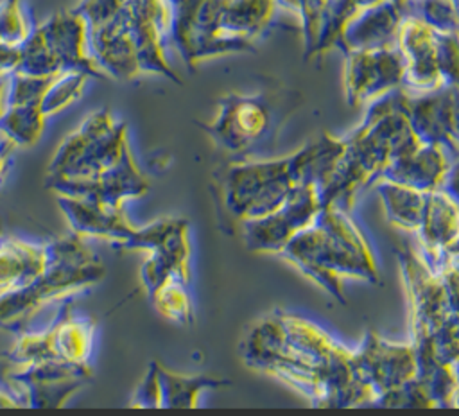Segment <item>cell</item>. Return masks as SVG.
Returning a JSON list of instances; mask_svg holds the SVG:
<instances>
[{
  "instance_id": "35",
  "label": "cell",
  "mask_w": 459,
  "mask_h": 416,
  "mask_svg": "<svg viewBox=\"0 0 459 416\" xmlns=\"http://www.w3.org/2000/svg\"><path fill=\"white\" fill-rule=\"evenodd\" d=\"M52 75H29L13 70L9 77V90H7V106L13 104H39L41 97L50 84Z\"/></svg>"
},
{
  "instance_id": "7",
  "label": "cell",
  "mask_w": 459,
  "mask_h": 416,
  "mask_svg": "<svg viewBox=\"0 0 459 416\" xmlns=\"http://www.w3.org/2000/svg\"><path fill=\"white\" fill-rule=\"evenodd\" d=\"M224 0H170V34L188 70L210 57L253 52V43L224 38L219 30V18Z\"/></svg>"
},
{
  "instance_id": "19",
  "label": "cell",
  "mask_w": 459,
  "mask_h": 416,
  "mask_svg": "<svg viewBox=\"0 0 459 416\" xmlns=\"http://www.w3.org/2000/svg\"><path fill=\"white\" fill-rule=\"evenodd\" d=\"M416 237L420 240V255L437 274L446 251L459 238V208L441 188L425 194L423 215Z\"/></svg>"
},
{
  "instance_id": "21",
  "label": "cell",
  "mask_w": 459,
  "mask_h": 416,
  "mask_svg": "<svg viewBox=\"0 0 459 416\" xmlns=\"http://www.w3.org/2000/svg\"><path fill=\"white\" fill-rule=\"evenodd\" d=\"M403 11L393 0H382L360 11L344 29L339 43L342 54L350 50H369L396 47Z\"/></svg>"
},
{
  "instance_id": "5",
  "label": "cell",
  "mask_w": 459,
  "mask_h": 416,
  "mask_svg": "<svg viewBox=\"0 0 459 416\" xmlns=\"http://www.w3.org/2000/svg\"><path fill=\"white\" fill-rule=\"evenodd\" d=\"M54 262L34 280L0 290V328L20 334L47 305L93 287L106 276L102 258L86 238L68 233L50 240Z\"/></svg>"
},
{
  "instance_id": "28",
  "label": "cell",
  "mask_w": 459,
  "mask_h": 416,
  "mask_svg": "<svg viewBox=\"0 0 459 416\" xmlns=\"http://www.w3.org/2000/svg\"><path fill=\"white\" fill-rule=\"evenodd\" d=\"M45 122L39 104H13L0 117V133L16 147H32L41 138Z\"/></svg>"
},
{
  "instance_id": "18",
  "label": "cell",
  "mask_w": 459,
  "mask_h": 416,
  "mask_svg": "<svg viewBox=\"0 0 459 416\" xmlns=\"http://www.w3.org/2000/svg\"><path fill=\"white\" fill-rule=\"evenodd\" d=\"M454 95L455 86L443 84L437 90L405 97L407 120L421 143L441 145L455 158L454 142Z\"/></svg>"
},
{
  "instance_id": "47",
  "label": "cell",
  "mask_w": 459,
  "mask_h": 416,
  "mask_svg": "<svg viewBox=\"0 0 459 416\" xmlns=\"http://www.w3.org/2000/svg\"><path fill=\"white\" fill-rule=\"evenodd\" d=\"M276 2H278V5H280V4H281V2H283V0H276Z\"/></svg>"
},
{
  "instance_id": "1",
  "label": "cell",
  "mask_w": 459,
  "mask_h": 416,
  "mask_svg": "<svg viewBox=\"0 0 459 416\" xmlns=\"http://www.w3.org/2000/svg\"><path fill=\"white\" fill-rule=\"evenodd\" d=\"M238 350L249 368L289 384L317 407L373 405V393L355 375L353 351L305 317L274 310L249 328Z\"/></svg>"
},
{
  "instance_id": "8",
  "label": "cell",
  "mask_w": 459,
  "mask_h": 416,
  "mask_svg": "<svg viewBox=\"0 0 459 416\" xmlns=\"http://www.w3.org/2000/svg\"><path fill=\"white\" fill-rule=\"evenodd\" d=\"M93 378L90 364L45 360L14 369H0V386L14 394L20 407L56 409Z\"/></svg>"
},
{
  "instance_id": "46",
  "label": "cell",
  "mask_w": 459,
  "mask_h": 416,
  "mask_svg": "<svg viewBox=\"0 0 459 416\" xmlns=\"http://www.w3.org/2000/svg\"><path fill=\"white\" fill-rule=\"evenodd\" d=\"M393 2H394V4H398V5H402L405 0H393Z\"/></svg>"
},
{
  "instance_id": "38",
  "label": "cell",
  "mask_w": 459,
  "mask_h": 416,
  "mask_svg": "<svg viewBox=\"0 0 459 416\" xmlns=\"http://www.w3.org/2000/svg\"><path fill=\"white\" fill-rule=\"evenodd\" d=\"M126 2L127 0H81L75 5V11L84 16L88 29H93L111 20L126 5Z\"/></svg>"
},
{
  "instance_id": "30",
  "label": "cell",
  "mask_w": 459,
  "mask_h": 416,
  "mask_svg": "<svg viewBox=\"0 0 459 416\" xmlns=\"http://www.w3.org/2000/svg\"><path fill=\"white\" fill-rule=\"evenodd\" d=\"M186 287L188 283L178 278H170L147 298L151 299L156 312L165 319L178 325H190L194 321V307Z\"/></svg>"
},
{
  "instance_id": "45",
  "label": "cell",
  "mask_w": 459,
  "mask_h": 416,
  "mask_svg": "<svg viewBox=\"0 0 459 416\" xmlns=\"http://www.w3.org/2000/svg\"><path fill=\"white\" fill-rule=\"evenodd\" d=\"M450 2H452L454 9H455V13H457V16H459V0H450Z\"/></svg>"
},
{
  "instance_id": "40",
  "label": "cell",
  "mask_w": 459,
  "mask_h": 416,
  "mask_svg": "<svg viewBox=\"0 0 459 416\" xmlns=\"http://www.w3.org/2000/svg\"><path fill=\"white\" fill-rule=\"evenodd\" d=\"M14 149H16V145L0 133V185L4 183V179L11 169V160H13Z\"/></svg>"
},
{
  "instance_id": "43",
  "label": "cell",
  "mask_w": 459,
  "mask_h": 416,
  "mask_svg": "<svg viewBox=\"0 0 459 416\" xmlns=\"http://www.w3.org/2000/svg\"><path fill=\"white\" fill-rule=\"evenodd\" d=\"M0 407H20L14 394L7 391L4 386H0Z\"/></svg>"
},
{
  "instance_id": "37",
  "label": "cell",
  "mask_w": 459,
  "mask_h": 416,
  "mask_svg": "<svg viewBox=\"0 0 459 416\" xmlns=\"http://www.w3.org/2000/svg\"><path fill=\"white\" fill-rule=\"evenodd\" d=\"M161 393L158 380V362H151L147 373L136 386L133 398L129 400L131 407H160Z\"/></svg>"
},
{
  "instance_id": "36",
  "label": "cell",
  "mask_w": 459,
  "mask_h": 416,
  "mask_svg": "<svg viewBox=\"0 0 459 416\" xmlns=\"http://www.w3.org/2000/svg\"><path fill=\"white\" fill-rule=\"evenodd\" d=\"M437 276L446 290L452 310L459 314V238L446 251L443 265L437 271Z\"/></svg>"
},
{
  "instance_id": "32",
  "label": "cell",
  "mask_w": 459,
  "mask_h": 416,
  "mask_svg": "<svg viewBox=\"0 0 459 416\" xmlns=\"http://www.w3.org/2000/svg\"><path fill=\"white\" fill-rule=\"evenodd\" d=\"M32 22L27 14L23 0L0 2V45L20 47L32 30Z\"/></svg>"
},
{
  "instance_id": "20",
  "label": "cell",
  "mask_w": 459,
  "mask_h": 416,
  "mask_svg": "<svg viewBox=\"0 0 459 416\" xmlns=\"http://www.w3.org/2000/svg\"><path fill=\"white\" fill-rule=\"evenodd\" d=\"M170 278H178L185 283L190 282L188 221L179 217H174L169 231L147 251V258L140 267V280L147 296Z\"/></svg>"
},
{
  "instance_id": "29",
  "label": "cell",
  "mask_w": 459,
  "mask_h": 416,
  "mask_svg": "<svg viewBox=\"0 0 459 416\" xmlns=\"http://www.w3.org/2000/svg\"><path fill=\"white\" fill-rule=\"evenodd\" d=\"M88 79H90V75L84 72H79V70L57 72L52 77L50 84L47 86V90L41 97L39 108H41L43 115L48 118L56 113H61L75 100H79L84 93Z\"/></svg>"
},
{
  "instance_id": "17",
  "label": "cell",
  "mask_w": 459,
  "mask_h": 416,
  "mask_svg": "<svg viewBox=\"0 0 459 416\" xmlns=\"http://www.w3.org/2000/svg\"><path fill=\"white\" fill-rule=\"evenodd\" d=\"M88 45L104 77L129 81L142 75L124 7L111 20L88 29Z\"/></svg>"
},
{
  "instance_id": "14",
  "label": "cell",
  "mask_w": 459,
  "mask_h": 416,
  "mask_svg": "<svg viewBox=\"0 0 459 416\" xmlns=\"http://www.w3.org/2000/svg\"><path fill=\"white\" fill-rule=\"evenodd\" d=\"M36 29L59 70H79L90 77H104L90 52L88 23L75 7L50 14Z\"/></svg>"
},
{
  "instance_id": "9",
  "label": "cell",
  "mask_w": 459,
  "mask_h": 416,
  "mask_svg": "<svg viewBox=\"0 0 459 416\" xmlns=\"http://www.w3.org/2000/svg\"><path fill=\"white\" fill-rule=\"evenodd\" d=\"M396 258L411 308V344L423 350L434 332L454 314L439 276L425 264L420 251L400 246Z\"/></svg>"
},
{
  "instance_id": "15",
  "label": "cell",
  "mask_w": 459,
  "mask_h": 416,
  "mask_svg": "<svg viewBox=\"0 0 459 416\" xmlns=\"http://www.w3.org/2000/svg\"><path fill=\"white\" fill-rule=\"evenodd\" d=\"M396 48L403 59V88L425 93L441 88L437 59H436V30L416 16H403Z\"/></svg>"
},
{
  "instance_id": "23",
  "label": "cell",
  "mask_w": 459,
  "mask_h": 416,
  "mask_svg": "<svg viewBox=\"0 0 459 416\" xmlns=\"http://www.w3.org/2000/svg\"><path fill=\"white\" fill-rule=\"evenodd\" d=\"M52 262L50 240L34 244L13 235L0 237V290L34 280Z\"/></svg>"
},
{
  "instance_id": "27",
  "label": "cell",
  "mask_w": 459,
  "mask_h": 416,
  "mask_svg": "<svg viewBox=\"0 0 459 416\" xmlns=\"http://www.w3.org/2000/svg\"><path fill=\"white\" fill-rule=\"evenodd\" d=\"M382 0H326L321 14V23L312 50V57H317L330 48H335L346 25L366 7L375 5Z\"/></svg>"
},
{
  "instance_id": "26",
  "label": "cell",
  "mask_w": 459,
  "mask_h": 416,
  "mask_svg": "<svg viewBox=\"0 0 459 416\" xmlns=\"http://www.w3.org/2000/svg\"><path fill=\"white\" fill-rule=\"evenodd\" d=\"M158 380H160V393H161L160 407H165V409L195 407L203 391L217 389L231 384L226 378H219L212 375H179L165 369L160 362H158Z\"/></svg>"
},
{
  "instance_id": "6",
  "label": "cell",
  "mask_w": 459,
  "mask_h": 416,
  "mask_svg": "<svg viewBox=\"0 0 459 416\" xmlns=\"http://www.w3.org/2000/svg\"><path fill=\"white\" fill-rule=\"evenodd\" d=\"M129 149L127 124L108 108H99L57 145L47 165L45 183L93 179L115 167Z\"/></svg>"
},
{
  "instance_id": "2",
  "label": "cell",
  "mask_w": 459,
  "mask_h": 416,
  "mask_svg": "<svg viewBox=\"0 0 459 416\" xmlns=\"http://www.w3.org/2000/svg\"><path fill=\"white\" fill-rule=\"evenodd\" d=\"M278 255L341 303H346L344 278L380 282L364 231L341 208H321L314 222L298 231Z\"/></svg>"
},
{
  "instance_id": "4",
  "label": "cell",
  "mask_w": 459,
  "mask_h": 416,
  "mask_svg": "<svg viewBox=\"0 0 459 416\" xmlns=\"http://www.w3.org/2000/svg\"><path fill=\"white\" fill-rule=\"evenodd\" d=\"M301 104L303 95L285 86L228 93L217 100L213 118L197 126L228 160H247L274 147L281 127Z\"/></svg>"
},
{
  "instance_id": "41",
  "label": "cell",
  "mask_w": 459,
  "mask_h": 416,
  "mask_svg": "<svg viewBox=\"0 0 459 416\" xmlns=\"http://www.w3.org/2000/svg\"><path fill=\"white\" fill-rule=\"evenodd\" d=\"M454 142H455V156H459V86H455V95H454Z\"/></svg>"
},
{
  "instance_id": "16",
  "label": "cell",
  "mask_w": 459,
  "mask_h": 416,
  "mask_svg": "<svg viewBox=\"0 0 459 416\" xmlns=\"http://www.w3.org/2000/svg\"><path fill=\"white\" fill-rule=\"evenodd\" d=\"M56 199L70 231L82 238L106 240L117 249L127 242L138 228L127 219L124 208H113L74 195L56 194Z\"/></svg>"
},
{
  "instance_id": "10",
  "label": "cell",
  "mask_w": 459,
  "mask_h": 416,
  "mask_svg": "<svg viewBox=\"0 0 459 416\" xmlns=\"http://www.w3.org/2000/svg\"><path fill=\"white\" fill-rule=\"evenodd\" d=\"M321 210L317 188L314 185L296 186L285 203L271 213L242 221L237 235L251 251L280 253V249L303 228L314 222Z\"/></svg>"
},
{
  "instance_id": "13",
  "label": "cell",
  "mask_w": 459,
  "mask_h": 416,
  "mask_svg": "<svg viewBox=\"0 0 459 416\" xmlns=\"http://www.w3.org/2000/svg\"><path fill=\"white\" fill-rule=\"evenodd\" d=\"M149 179L140 170L133 151L129 149L122 160L104 174L88 181H50L45 188L59 195H74L102 203L113 208H124L127 199L142 197L149 192Z\"/></svg>"
},
{
  "instance_id": "12",
  "label": "cell",
  "mask_w": 459,
  "mask_h": 416,
  "mask_svg": "<svg viewBox=\"0 0 459 416\" xmlns=\"http://www.w3.org/2000/svg\"><path fill=\"white\" fill-rule=\"evenodd\" d=\"M403 59L396 47L344 52L342 86L348 106H362L403 88Z\"/></svg>"
},
{
  "instance_id": "44",
  "label": "cell",
  "mask_w": 459,
  "mask_h": 416,
  "mask_svg": "<svg viewBox=\"0 0 459 416\" xmlns=\"http://www.w3.org/2000/svg\"><path fill=\"white\" fill-rule=\"evenodd\" d=\"M450 407H459V384L455 386V391H454V394H452Z\"/></svg>"
},
{
  "instance_id": "34",
  "label": "cell",
  "mask_w": 459,
  "mask_h": 416,
  "mask_svg": "<svg viewBox=\"0 0 459 416\" xmlns=\"http://www.w3.org/2000/svg\"><path fill=\"white\" fill-rule=\"evenodd\" d=\"M436 59H437V68L443 82L448 86H459V32L457 30H436Z\"/></svg>"
},
{
  "instance_id": "11",
  "label": "cell",
  "mask_w": 459,
  "mask_h": 416,
  "mask_svg": "<svg viewBox=\"0 0 459 416\" xmlns=\"http://www.w3.org/2000/svg\"><path fill=\"white\" fill-rule=\"evenodd\" d=\"M353 369L377 400L380 394L416 377V351L411 342H393L375 332H368L353 351Z\"/></svg>"
},
{
  "instance_id": "39",
  "label": "cell",
  "mask_w": 459,
  "mask_h": 416,
  "mask_svg": "<svg viewBox=\"0 0 459 416\" xmlns=\"http://www.w3.org/2000/svg\"><path fill=\"white\" fill-rule=\"evenodd\" d=\"M441 190L457 204L459 208V156L452 158V163L448 167V172L445 176V181L441 185Z\"/></svg>"
},
{
  "instance_id": "25",
  "label": "cell",
  "mask_w": 459,
  "mask_h": 416,
  "mask_svg": "<svg viewBox=\"0 0 459 416\" xmlns=\"http://www.w3.org/2000/svg\"><path fill=\"white\" fill-rule=\"evenodd\" d=\"M375 188L382 201L385 219L400 230L416 233L421 222L427 192H420L384 179L375 181Z\"/></svg>"
},
{
  "instance_id": "22",
  "label": "cell",
  "mask_w": 459,
  "mask_h": 416,
  "mask_svg": "<svg viewBox=\"0 0 459 416\" xmlns=\"http://www.w3.org/2000/svg\"><path fill=\"white\" fill-rule=\"evenodd\" d=\"M452 158L454 156L441 145L420 143L411 152L394 158L380 172L378 179L398 183L420 192L439 190L452 163Z\"/></svg>"
},
{
  "instance_id": "33",
  "label": "cell",
  "mask_w": 459,
  "mask_h": 416,
  "mask_svg": "<svg viewBox=\"0 0 459 416\" xmlns=\"http://www.w3.org/2000/svg\"><path fill=\"white\" fill-rule=\"evenodd\" d=\"M326 0H283L280 5L294 11L299 18L303 38V59L308 61L316 45L321 14Z\"/></svg>"
},
{
  "instance_id": "48",
  "label": "cell",
  "mask_w": 459,
  "mask_h": 416,
  "mask_svg": "<svg viewBox=\"0 0 459 416\" xmlns=\"http://www.w3.org/2000/svg\"><path fill=\"white\" fill-rule=\"evenodd\" d=\"M169 2H170V0H169Z\"/></svg>"
},
{
  "instance_id": "42",
  "label": "cell",
  "mask_w": 459,
  "mask_h": 416,
  "mask_svg": "<svg viewBox=\"0 0 459 416\" xmlns=\"http://www.w3.org/2000/svg\"><path fill=\"white\" fill-rule=\"evenodd\" d=\"M9 77L11 72H2L0 74V117L7 108V90H9Z\"/></svg>"
},
{
  "instance_id": "3",
  "label": "cell",
  "mask_w": 459,
  "mask_h": 416,
  "mask_svg": "<svg viewBox=\"0 0 459 416\" xmlns=\"http://www.w3.org/2000/svg\"><path fill=\"white\" fill-rule=\"evenodd\" d=\"M308 158L307 142L283 158L224 160L217 165L212 170L210 190L221 230L235 235L242 221L271 213L296 186L308 185Z\"/></svg>"
},
{
  "instance_id": "31",
  "label": "cell",
  "mask_w": 459,
  "mask_h": 416,
  "mask_svg": "<svg viewBox=\"0 0 459 416\" xmlns=\"http://www.w3.org/2000/svg\"><path fill=\"white\" fill-rule=\"evenodd\" d=\"M403 16H416L436 30H457L459 16L450 0H405Z\"/></svg>"
},
{
  "instance_id": "24",
  "label": "cell",
  "mask_w": 459,
  "mask_h": 416,
  "mask_svg": "<svg viewBox=\"0 0 459 416\" xmlns=\"http://www.w3.org/2000/svg\"><path fill=\"white\" fill-rule=\"evenodd\" d=\"M276 0H224L219 30L224 38L253 43L269 25Z\"/></svg>"
}]
</instances>
